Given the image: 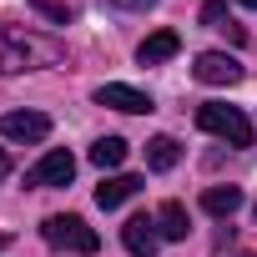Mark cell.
<instances>
[{"mask_svg":"<svg viewBox=\"0 0 257 257\" xmlns=\"http://www.w3.org/2000/svg\"><path fill=\"white\" fill-rule=\"evenodd\" d=\"M237 257H257V252H237Z\"/></svg>","mask_w":257,"mask_h":257,"instance_id":"cell-20","label":"cell"},{"mask_svg":"<svg viewBox=\"0 0 257 257\" xmlns=\"http://www.w3.org/2000/svg\"><path fill=\"white\" fill-rule=\"evenodd\" d=\"M192 76H197L202 86H237V81H242V61L227 56V51H202L197 66H192Z\"/></svg>","mask_w":257,"mask_h":257,"instance_id":"cell-4","label":"cell"},{"mask_svg":"<svg viewBox=\"0 0 257 257\" xmlns=\"http://www.w3.org/2000/svg\"><path fill=\"white\" fill-rule=\"evenodd\" d=\"M6 242H11V237H0V247H6Z\"/></svg>","mask_w":257,"mask_h":257,"instance_id":"cell-21","label":"cell"},{"mask_svg":"<svg viewBox=\"0 0 257 257\" xmlns=\"http://www.w3.org/2000/svg\"><path fill=\"white\" fill-rule=\"evenodd\" d=\"M96 106H111V111H126V116H147V111H157V101H152L147 91L121 86V81H106V86L96 91Z\"/></svg>","mask_w":257,"mask_h":257,"instance_id":"cell-6","label":"cell"},{"mask_svg":"<svg viewBox=\"0 0 257 257\" xmlns=\"http://www.w3.org/2000/svg\"><path fill=\"white\" fill-rule=\"evenodd\" d=\"M142 192V177H132V172H116V177H106L101 187H96V207L101 212H116L121 202H132Z\"/></svg>","mask_w":257,"mask_h":257,"instance_id":"cell-9","label":"cell"},{"mask_svg":"<svg viewBox=\"0 0 257 257\" xmlns=\"http://www.w3.org/2000/svg\"><path fill=\"white\" fill-rule=\"evenodd\" d=\"M111 6H121V11H152L157 0H111Z\"/></svg>","mask_w":257,"mask_h":257,"instance_id":"cell-17","label":"cell"},{"mask_svg":"<svg viewBox=\"0 0 257 257\" xmlns=\"http://www.w3.org/2000/svg\"><path fill=\"white\" fill-rule=\"evenodd\" d=\"M202 212H212V217L242 212V187H207V192H202Z\"/></svg>","mask_w":257,"mask_h":257,"instance_id":"cell-12","label":"cell"},{"mask_svg":"<svg viewBox=\"0 0 257 257\" xmlns=\"http://www.w3.org/2000/svg\"><path fill=\"white\" fill-rule=\"evenodd\" d=\"M197 126L202 132H212V137H222L227 147H252V121L242 116V106H227V101H207V106H197Z\"/></svg>","mask_w":257,"mask_h":257,"instance_id":"cell-2","label":"cell"},{"mask_svg":"<svg viewBox=\"0 0 257 257\" xmlns=\"http://www.w3.org/2000/svg\"><path fill=\"white\" fill-rule=\"evenodd\" d=\"M11 177V157H6V147H0V182Z\"/></svg>","mask_w":257,"mask_h":257,"instance_id":"cell-18","label":"cell"},{"mask_svg":"<svg viewBox=\"0 0 257 257\" xmlns=\"http://www.w3.org/2000/svg\"><path fill=\"white\" fill-rule=\"evenodd\" d=\"M71 177H76V157L56 147L26 172V187H71Z\"/></svg>","mask_w":257,"mask_h":257,"instance_id":"cell-5","label":"cell"},{"mask_svg":"<svg viewBox=\"0 0 257 257\" xmlns=\"http://www.w3.org/2000/svg\"><path fill=\"white\" fill-rule=\"evenodd\" d=\"M41 237H46L51 247H61V252H81V257H91V252L101 247L96 227H86L81 217H46V222H41Z\"/></svg>","mask_w":257,"mask_h":257,"instance_id":"cell-3","label":"cell"},{"mask_svg":"<svg viewBox=\"0 0 257 257\" xmlns=\"http://www.w3.org/2000/svg\"><path fill=\"white\" fill-rule=\"evenodd\" d=\"M227 21V0H207L202 6V26H222Z\"/></svg>","mask_w":257,"mask_h":257,"instance_id":"cell-16","label":"cell"},{"mask_svg":"<svg viewBox=\"0 0 257 257\" xmlns=\"http://www.w3.org/2000/svg\"><path fill=\"white\" fill-rule=\"evenodd\" d=\"M31 6H36V11H41V16H51V21H56V26H66V21H71V16H76V11H71V6H66V0H31Z\"/></svg>","mask_w":257,"mask_h":257,"instance_id":"cell-15","label":"cell"},{"mask_svg":"<svg viewBox=\"0 0 257 257\" xmlns=\"http://www.w3.org/2000/svg\"><path fill=\"white\" fill-rule=\"evenodd\" d=\"M177 162H182V147H177L172 137H152V142H147V167H152V172H172Z\"/></svg>","mask_w":257,"mask_h":257,"instance_id":"cell-13","label":"cell"},{"mask_svg":"<svg viewBox=\"0 0 257 257\" xmlns=\"http://www.w3.org/2000/svg\"><path fill=\"white\" fill-rule=\"evenodd\" d=\"M157 232H162V242H187V232H192L187 207L182 202H162L157 207Z\"/></svg>","mask_w":257,"mask_h":257,"instance_id":"cell-11","label":"cell"},{"mask_svg":"<svg viewBox=\"0 0 257 257\" xmlns=\"http://www.w3.org/2000/svg\"><path fill=\"white\" fill-rule=\"evenodd\" d=\"M121 242H126V252H132V257H152L157 247H162V232H157V217H132V222H126L121 227Z\"/></svg>","mask_w":257,"mask_h":257,"instance_id":"cell-8","label":"cell"},{"mask_svg":"<svg viewBox=\"0 0 257 257\" xmlns=\"http://www.w3.org/2000/svg\"><path fill=\"white\" fill-rule=\"evenodd\" d=\"M0 137H11V142H46L51 137V116L46 111H6L0 116Z\"/></svg>","mask_w":257,"mask_h":257,"instance_id":"cell-7","label":"cell"},{"mask_svg":"<svg viewBox=\"0 0 257 257\" xmlns=\"http://www.w3.org/2000/svg\"><path fill=\"white\" fill-rule=\"evenodd\" d=\"M177 51H182V36H177V31H152V36L137 46V61H142V66H162V61H172Z\"/></svg>","mask_w":257,"mask_h":257,"instance_id":"cell-10","label":"cell"},{"mask_svg":"<svg viewBox=\"0 0 257 257\" xmlns=\"http://www.w3.org/2000/svg\"><path fill=\"white\" fill-rule=\"evenodd\" d=\"M242 6H247V11H257V0H242Z\"/></svg>","mask_w":257,"mask_h":257,"instance_id":"cell-19","label":"cell"},{"mask_svg":"<svg viewBox=\"0 0 257 257\" xmlns=\"http://www.w3.org/2000/svg\"><path fill=\"white\" fill-rule=\"evenodd\" d=\"M91 162H96L101 172H116V167L126 162V142H121V137H101V142H91Z\"/></svg>","mask_w":257,"mask_h":257,"instance_id":"cell-14","label":"cell"},{"mask_svg":"<svg viewBox=\"0 0 257 257\" xmlns=\"http://www.w3.org/2000/svg\"><path fill=\"white\" fill-rule=\"evenodd\" d=\"M61 61H66V46L56 36L21 31V26H0V76L46 71V66H61Z\"/></svg>","mask_w":257,"mask_h":257,"instance_id":"cell-1","label":"cell"}]
</instances>
